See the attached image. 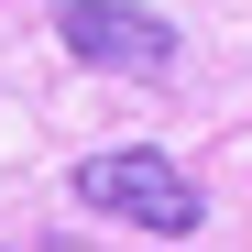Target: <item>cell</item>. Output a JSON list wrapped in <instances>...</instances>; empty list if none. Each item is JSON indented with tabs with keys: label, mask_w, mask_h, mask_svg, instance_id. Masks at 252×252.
<instances>
[{
	"label": "cell",
	"mask_w": 252,
	"mask_h": 252,
	"mask_svg": "<svg viewBox=\"0 0 252 252\" xmlns=\"http://www.w3.org/2000/svg\"><path fill=\"white\" fill-rule=\"evenodd\" d=\"M55 44L77 66H99V77H143V88L176 77V22L143 11V0H66V11H55Z\"/></svg>",
	"instance_id": "7a4b0ae2"
},
{
	"label": "cell",
	"mask_w": 252,
	"mask_h": 252,
	"mask_svg": "<svg viewBox=\"0 0 252 252\" xmlns=\"http://www.w3.org/2000/svg\"><path fill=\"white\" fill-rule=\"evenodd\" d=\"M77 208H99V220H121V230H143V241H197V187H187V164L176 154H154V143H121V154H88L77 164Z\"/></svg>",
	"instance_id": "6da1fadb"
}]
</instances>
